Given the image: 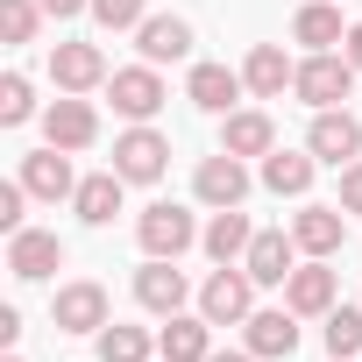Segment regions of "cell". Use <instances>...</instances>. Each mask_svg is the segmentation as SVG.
<instances>
[{"label": "cell", "instance_id": "obj_29", "mask_svg": "<svg viewBox=\"0 0 362 362\" xmlns=\"http://www.w3.org/2000/svg\"><path fill=\"white\" fill-rule=\"evenodd\" d=\"M36 22H43V0H0V36L8 43H36Z\"/></svg>", "mask_w": 362, "mask_h": 362}, {"label": "cell", "instance_id": "obj_12", "mask_svg": "<svg viewBox=\"0 0 362 362\" xmlns=\"http://www.w3.org/2000/svg\"><path fill=\"white\" fill-rule=\"evenodd\" d=\"M8 270H15L22 284H43V277L64 270V242H57L50 228H22V235H8Z\"/></svg>", "mask_w": 362, "mask_h": 362}, {"label": "cell", "instance_id": "obj_19", "mask_svg": "<svg viewBox=\"0 0 362 362\" xmlns=\"http://www.w3.org/2000/svg\"><path fill=\"white\" fill-rule=\"evenodd\" d=\"M291 242H298L305 256H334V249L348 242V214H341V206H298V214H291Z\"/></svg>", "mask_w": 362, "mask_h": 362}, {"label": "cell", "instance_id": "obj_10", "mask_svg": "<svg viewBox=\"0 0 362 362\" xmlns=\"http://www.w3.org/2000/svg\"><path fill=\"white\" fill-rule=\"evenodd\" d=\"M334 291H341V270H327V256H313V263H298L284 277V305L298 320H327L334 313Z\"/></svg>", "mask_w": 362, "mask_h": 362}, {"label": "cell", "instance_id": "obj_5", "mask_svg": "<svg viewBox=\"0 0 362 362\" xmlns=\"http://www.w3.org/2000/svg\"><path fill=\"white\" fill-rule=\"evenodd\" d=\"M50 327H57V334H100V327H107V284H93V277L57 284V298H50Z\"/></svg>", "mask_w": 362, "mask_h": 362}, {"label": "cell", "instance_id": "obj_2", "mask_svg": "<svg viewBox=\"0 0 362 362\" xmlns=\"http://www.w3.org/2000/svg\"><path fill=\"white\" fill-rule=\"evenodd\" d=\"M135 242H142V256H185L192 242H199V221L177 206V199H156V206H142V221H135Z\"/></svg>", "mask_w": 362, "mask_h": 362}, {"label": "cell", "instance_id": "obj_22", "mask_svg": "<svg viewBox=\"0 0 362 362\" xmlns=\"http://www.w3.org/2000/svg\"><path fill=\"white\" fill-rule=\"evenodd\" d=\"M121 185L128 177L107 163V170H93V177H78V192H71V214L86 221V228H107L114 214H121Z\"/></svg>", "mask_w": 362, "mask_h": 362}, {"label": "cell", "instance_id": "obj_27", "mask_svg": "<svg viewBox=\"0 0 362 362\" xmlns=\"http://www.w3.org/2000/svg\"><path fill=\"white\" fill-rule=\"evenodd\" d=\"M149 355H156V334L149 327H121V320L100 327V362H149Z\"/></svg>", "mask_w": 362, "mask_h": 362}, {"label": "cell", "instance_id": "obj_16", "mask_svg": "<svg viewBox=\"0 0 362 362\" xmlns=\"http://www.w3.org/2000/svg\"><path fill=\"white\" fill-rule=\"evenodd\" d=\"M50 78H57V93H93V86H107L100 43H57V50H50Z\"/></svg>", "mask_w": 362, "mask_h": 362}, {"label": "cell", "instance_id": "obj_37", "mask_svg": "<svg viewBox=\"0 0 362 362\" xmlns=\"http://www.w3.org/2000/svg\"><path fill=\"white\" fill-rule=\"evenodd\" d=\"M8 362H22V355H8Z\"/></svg>", "mask_w": 362, "mask_h": 362}, {"label": "cell", "instance_id": "obj_32", "mask_svg": "<svg viewBox=\"0 0 362 362\" xmlns=\"http://www.w3.org/2000/svg\"><path fill=\"white\" fill-rule=\"evenodd\" d=\"M22 206H29V185H22V177H8V185H0V235H22V228H29Z\"/></svg>", "mask_w": 362, "mask_h": 362}, {"label": "cell", "instance_id": "obj_9", "mask_svg": "<svg viewBox=\"0 0 362 362\" xmlns=\"http://www.w3.org/2000/svg\"><path fill=\"white\" fill-rule=\"evenodd\" d=\"M305 149H313L320 163H355V156H362V121H355L348 107H320L313 128H305Z\"/></svg>", "mask_w": 362, "mask_h": 362}, {"label": "cell", "instance_id": "obj_7", "mask_svg": "<svg viewBox=\"0 0 362 362\" xmlns=\"http://www.w3.org/2000/svg\"><path fill=\"white\" fill-rule=\"evenodd\" d=\"M185 298H192V284H185V270H177L170 256H149V263L135 270V305H142V313L170 320V313H185Z\"/></svg>", "mask_w": 362, "mask_h": 362}, {"label": "cell", "instance_id": "obj_17", "mask_svg": "<svg viewBox=\"0 0 362 362\" xmlns=\"http://www.w3.org/2000/svg\"><path fill=\"white\" fill-rule=\"evenodd\" d=\"M135 50L142 64H177V57H192V22L185 15H149L135 29Z\"/></svg>", "mask_w": 362, "mask_h": 362}, {"label": "cell", "instance_id": "obj_8", "mask_svg": "<svg viewBox=\"0 0 362 362\" xmlns=\"http://www.w3.org/2000/svg\"><path fill=\"white\" fill-rule=\"evenodd\" d=\"M107 93H114V114H121V121H156L163 100H170L163 78H156V64H128V71H114Z\"/></svg>", "mask_w": 362, "mask_h": 362}, {"label": "cell", "instance_id": "obj_18", "mask_svg": "<svg viewBox=\"0 0 362 362\" xmlns=\"http://www.w3.org/2000/svg\"><path fill=\"white\" fill-rule=\"evenodd\" d=\"M242 93H249V86H242V71H228V64H192V78H185V100H192L199 114H235Z\"/></svg>", "mask_w": 362, "mask_h": 362}, {"label": "cell", "instance_id": "obj_28", "mask_svg": "<svg viewBox=\"0 0 362 362\" xmlns=\"http://www.w3.org/2000/svg\"><path fill=\"white\" fill-rule=\"evenodd\" d=\"M327 355L334 362H355L362 355V305H334L327 313Z\"/></svg>", "mask_w": 362, "mask_h": 362}, {"label": "cell", "instance_id": "obj_33", "mask_svg": "<svg viewBox=\"0 0 362 362\" xmlns=\"http://www.w3.org/2000/svg\"><path fill=\"white\" fill-rule=\"evenodd\" d=\"M341 214H362V156L341 163Z\"/></svg>", "mask_w": 362, "mask_h": 362}, {"label": "cell", "instance_id": "obj_6", "mask_svg": "<svg viewBox=\"0 0 362 362\" xmlns=\"http://www.w3.org/2000/svg\"><path fill=\"white\" fill-rule=\"evenodd\" d=\"M242 348H249L256 362H284V355H298V313H291V305H263V313H249V320H242Z\"/></svg>", "mask_w": 362, "mask_h": 362}, {"label": "cell", "instance_id": "obj_25", "mask_svg": "<svg viewBox=\"0 0 362 362\" xmlns=\"http://www.w3.org/2000/svg\"><path fill=\"white\" fill-rule=\"evenodd\" d=\"M249 242H256V228H249V214H242V206H221V214L206 221V235H199V249H206L214 263H242V256H249Z\"/></svg>", "mask_w": 362, "mask_h": 362}, {"label": "cell", "instance_id": "obj_15", "mask_svg": "<svg viewBox=\"0 0 362 362\" xmlns=\"http://www.w3.org/2000/svg\"><path fill=\"white\" fill-rule=\"evenodd\" d=\"M43 135H50L57 149H93V142H100V114H93V100H78V93L50 100V114H43Z\"/></svg>", "mask_w": 362, "mask_h": 362}, {"label": "cell", "instance_id": "obj_26", "mask_svg": "<svg viewBox=\"0 0 362 362\" xmlns=\"http://www.w3.org/2000/svg\"><path fill=\"white\" fill-rule=\"evenodd\" d=\"M348 29H341V8H327V0H305V8L291 15V43H305V50H334Z\"/></svg>", "mask_w": 362, "mask_h": 362}, {"label": "cell", "instance_id": "obj_35", "mask_svg": "<svg viewBox=\"0 0 362 362\" xmlns=\"http://www.w3.org/2000/svg\"><path fill=\"white\" fill-rule=\"evenodd\" d=\"M341 50H348V64H355V71H362V22H355V29H348V36H341Z\"/></svg>", "mask_w": 362, "mask_h": 362}, {"label": "cell", "instance_id": "obj_11", "mask_svg": "<svg viewBox=\"0 0 362 362\" xmlns=\"http://www.w3.org/2000/svg\"><path fill=\"white\" fill-rule=\"evenodd\" d=\"M15 177H22V185H29V199H50V206L78 192V177H71V149H57V142H43V149H29Z\"/></svg>", "mask_w": 362, "mask_h": 362}, {"label": "cell", "instance_id": "obj_1", "mask_svg": "<svg viewBox=\"0 0 362 362\" xmlns=\"http://www.w3.org/2000/svg\"><path fill=\"white\" fill-rule=\"evenodd\" d=\"M291 93H298L313 114H320V107H341V100L355 93V64H348V50H305Z\"/></svg>", "mask_w": 362, "mask_h": 362}, {"label": "cell", "instance_id": "obj_30", "mask_svg": "<svg viewBox=\"0 0 362 362\" xmlns=\"http://www.w3.org/2000/svg\"><path fill=\"white\" fill-rule=\"evenodd\" d=\"M29 114H36V93H29V78H22V71H8V78H0V121L22 128Z\"/></svg>", "mask_w": 362, "mask_h": 362}, {"label": "cell", "instance_id": "obj_3", "mask_svg": "<svg viewBox=\"0 0 362 362\" xmlns=\"http://www.w3.org/2000/svg\"><path fill=\"white\" fill-rule=\"evenodd\" d=\"M114 170L128 177V185H156V177L170 170V135H156L149 121H135L128 135H114Z\"/></svg>", "mask_w": 362, "mask_h": 362}, {"label": "cell", "instance_id": "obj_14", "mask_svg": "<svg viewBox=\"0 0 362 362\" xmlns=\"http://www.w3.org/2000/svg\"><path fill=\"white\" fill-rule=\"evenodd\" d=\"M156 355L163 362H206L214 355V320L206 313H170L156 327Z\"/></svg>", "mask_w": 362, "mask_h": 362}, {"label": "cell", "instance_id": "obj_31", "mask_svg": "<svg viewBox=\"0 0 362 362\" xmlns=\"http://www.w3.org/2000/svg\"><path fill=\"white\" fill-rule=\"evenodd\" d=\"M93 22L100 29H142L149 22V0H93Z\"/></svg>", "mask_w": 362, "mask_h": 362}, {"label": "cell", "instance_id": "obj_20", "mask_svg": "<svg viewBox=\"0 0 362 362\" xmlns=\"http://www.w3.org/2000/svg\"><path fill=\"white\" fill-rule=\"evenodd\" d=\"M242 270H249L256 284H284V277L298 270V242H291L284 228H263V235L249 242V256H242Z\"/></svg>", "mask_w": 362, "mask_h": 362}, {"label": "cell", "instance_id": "obj_36", "mask_svg": "<svg viewBox=\"0 0 362 362\" xmlns=\"http://www.w3.org/2000/svg\"><path fill=\"white\" fill-rule=\"evenodd\" d=\"M206 362H256V355H249V348H228V355H221V348H214V355H206Z\"/></svg>", "mask_w": 362, "mask_h": 362}, {"label": "cell", "instance_id": "obj_34", "mask_svg": "<svg viewBox=\"0 0 362 362\" xmlns=\"http://www.w3.org/2000/svg\"><path fill=\"white\" fill-rule=\"evenodd\" d=\"M43 15H57V22H71V15H93V0H43Z\"/></svg>", "mask_w": 362, "mask_h": 362}, {"label": "cell", "instance_id": "obj_24", "mask_svg": "<svg viewBox=\"0 0 362 362\" xmlns=\"http://www.w3.org/2000/svg\"><path fill=\"white\" fill-rule=\"evenodd\" d=\"M221 149H228V156H270V149H277L270 114H263V107H235V114L221 121Z\"/></svg>", "mask_w": 362, "mask_h": 362}, {"label": "cell", "instance_id": "obj_21", "mask_svg": "<svg viewBox=\"0 0 362 362\" xmlns=\"http://www.w3.org/2000/svg\"><path fill=\"white\" fill-rule=\"evenodd\" d=\"M313 170H320V156H313V149H270L256 177H263L277 199H305V192H313Z\"/></svg>", "mask_w": 362, "mask_h": 362}, {"label": "cell", "instance_id": "obj_4", "mask_svg": "<svg viewBox=\"0 0 362 362\" xmlns=\"http://www.w3.org/2000/svg\"><path fill=\"white\" fill-rule=\"evenodd\" d=\"M199 313H206L214 327H242V320L256 313V277H249L242 263H221V270L206 277V291H199Z\"/></svg>", "mask_w": 362, "mask_h": 362}, {"label": "cell", "instance_id": "obj_23", "mask_svg": "<svg viewBox=\"0 0 362 362\" xmlns=\"http://www.w3.org/2000/svg\"><path fill=\"white\" fill-rule=\"evenodd\" d=\"M291 78H298V64H291L277 43H256V50H249V64H242V86H249L256 100H284V93H291Z\"/></svg>", "mask_w": 362, "mask_h": 362}, {"label": "cell", "instance_id": "obj_13", "mask_svg": "<svg viewBox=\"0 0 362 362\" xmlns=\"http://www.w3.org/2000/svg\"><path fill=\"white\" fill-rule=\"evenodd\" d=\"M192 192H199L214 214H221V206H242V199H249V163H242V156H228V149H221V156H206V163L192 170Z\"/></svg>", "mask_w": 362, "mask_h": 362}]
</instances>
